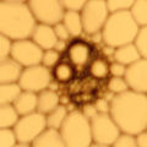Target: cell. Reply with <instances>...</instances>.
Listing matches in <instances>:
<instances>
[{"mask_svg":"<svg viewBox=\"0 0 147 147\" xmlns=\"http://www.w3.org/2000/svg\"><path fill=\"white\" fill-rule=\"evenodd\" d=\"M109 115L121 134L136 136L147 129V96L132 91L115 94L110 100Z\"/></svg>","mask_w":147,"mask_h":147,"instance_id":"obj_1","label":"cell"},{"mask_svg":"<svg viewBox=\"0 0 147 147\" xmlns=\"http://www.w3.org/2000/svg\"><path fill=\"white\" fill-rule=\"evenodd\" d=\"M36 25L27 1L0 0V34L9 40L28 39Z\"/></svg>","mask_w":147,"mask_h":147,"instance_id":"obj_2","label":"cell"},{"mask_svg":"<svg viewBox=\"0 0 147 147\" xmlns=\"http://www.w3.org/2000/svg\"><path fill=\"white\" fill-rule=\"evenodd\" d=\"M140 27L131 18L129 11L109 13L100 34L104 45L110 48H119L121 45L132 43Z\"/></svg>","mask_w":147,"mask_h":147,"instance_id":"obj_3","label":"cell"},{"mask_svg":"<svg viewBox=\"0 0 147 147\" xmlns=\"http://www.w3.org/2000/svg\"><path fill=\"white\" fill-rule=\"evenodd\" d=\"M58 131L65 147H90L92 145L90 120L77 109L67 114Z\"/></svg>","mask_w":147,"mask_h":147,"instance_id":"obj_4","label":"cell"},{"mask_svg":"<svg viewBox=\"0 0 147 147\" xmlns=\"http://www.w3.org/2000/svg\"><path fill=\"white\" fill-rule=\"evenodd\" d=\"M45 129V115L34 112L24 117H18L15 125L12 126V132L15 135L16 142L31 145Z\"/></svg>","mask_w":147,"mask_h":147,"instance_id":"obj_5","label":"cell"},{"mask_svg":"<svg viewBox=\"0 0 147 147\" xmlns=\"http://www.w3.org/2000/svg\"><path fill=\"white\" fill-rule=\"evenodd\" d=\"M82 31L92 36L102 31L109 16L105 6V0H87L80 11Z\"/></svg>","mask_w":147,"mask_h":147,"instance_id":"obj_6","label":"cell"},{"mask_svg":"<svg viewBox=\"0 0 147 147\" xmlns=\"http://www.w3.org/2000/svg\"><path fill=\"white\" fill-rule=\"evenodd\" d=\"M52 81V71L39 64V65L22 69L17 85L21 91H27L38 94L39 92L48 90Z\"/></svg>","mask_w":147,"mask_h":147,"instance_id":"obj_7","label":"cell"},{"mask_svg":"<svg viewBox=\"0 0 147 147\" xmlns=\"http://www.w3.org/2000/svg\"><path fill=\"white\" fill-rule=\"evenodd\" d=\"M27 5L37 24L52 27L61 22L65 12L60 0H30Z\"/></svg>","mask_w":147,"mask_h":147,"instance_id":"obj_8","label":"cell"},{"mask_svg":"<svg viewBox=\"0 0 147 147\" xmlns=\"http://www.w3.org/2000/svg\"><path fill=\"white\" fill-rule=\"evenodd\" d=\"M92 142L104 146H112L120 136V130L109 114H97L90 120Z\"/></svg>","mask_w":147,"mask_h":147,"instance_id":"obj_9","label":"cell"},{"mask_svg":"<svg viewBox=\"0 0 147 147\" xmlns=\"http://www.w3.org/2000/svg\"><path fill=\"white\" fill-rule=\"evenodd\" d=\"M42 55L43 50L30 38L11 42L9 57L13 61H16L22 69L39 65L42 61Z\"/></svg>","mask_w":147,"mask_h":147,"instance_id":"obj_10","label":"cell"},{"mask_svg":"<svg viewBox=\"0 0 147 147\" xmlns=\"http://www.w3.org/2000/svg\"><path fill=\"white\" fill-rule=\"evenodd\" d=\"M124 81L129 91L145 93L147 92V60L140 59L136 63L126 66L124 74Z\"/></svg>","mask_w":147,"mask_h":147,"instance_id":"obj_11","label":"cell"},{"mask_svg":"<svg viewBox=\"0 0 147 147\" xmlns=\"http://www.w3.org/2000/svg\"><path fill=\"white\" fill-rule=\"evenodd\" d=\"M92 54H93V50H92L91 43H88L87 40L76 38L67 47L66 60L75 67V70L85 69L92 61Z\"/></svg>","mask_w":147,"mask_h":147,"instance_id":"obj_12","label":"cell"},{"mask_svg":"<svg viewBox=\"0 0 147 147\" xmlns=\"http://www.w3.org/2000/svg\"><path fill=\"white\" fill-rule=\"evenodd\" d=\"M30 39L38 45L43 52L44 50L53 49L55 43H57V40H58L57 37H55V34H54V31H53L52 26L40 25V24H37L34 26Z\"/></svg>","mask_w":147,"mask_h":147,"instance_id":"obj_13","label":"cell"},{"mask_svg":"<svg viewBox=\"0 0 147 147\" xmlns=\"http://www.w3.org/2000/svg\"><path fill=\"white\" fill-rule=\"evenodd\" d=\"M22 67L10 57L0 60V85L17 84Z\"/></svg>","mask_w":147,"mask_h":147,"instance_id":"obj_14","label":"cell"},{"mask_svg":"<svg viewBox=\"0 0 147 147\" xmlns=\"http://www.w3.org/2000/svg\"><path fill=\"white\" fill-rule=\"evenodd\" d=\"M12 107L18 117H24L37 112V94L32 92L21 91V93L12 103Z\"/></svg>","mask_w":147,"mask_h":147,"instance_id":"obj_15","label":"cell"},{"mask_svg":"<svg viewBox=\"0 0 147 147\" xmlns=\"http://www.w3.org/2000/svg\"><path fill=\"white\" fill-rule=\"evenodd\" d=\"M58 105H60V97L57 92L44 90L37 94V112L43 115L53 112Z\"/></svg>","mask_w":147,"mask_h":147,"instance_id":"obj_16","label":"cell"},{"mask_svg":"<svg viewBox=\"0 0 147 147\" xmlns=\"http://www.w3.org/2000/svg\"><path fill=\"white\" fill-rule=\"evenodd\" d=\"M140 59H142V58L140 57V54L137 53V50L135 49L134 45H132V43L121 45V47L114 49L113 60L115 63L121 64V65H124L125 67L136 63L137 60H140Z\"/></svg>","mask_w":147,"mask_h":147,"instance_id":"obj_17","label":"cell"},{"mask_svg":"<svg viewBox=\"0 0 147 147\" xmlns=\"http://www.w3.org/2000/svg\"><path fill=\"white\" fill-rule=\"evenodd\" d=\"M31 147H65L58 130L45 129L30 145Z\"/></svg>","mask_w":147,"mask_h":147,"instance_id":"obj_18","label":"cell"},{"mask_svg":"<svg viewBox=\"0 0 147 147\" xmlns=\"http://www.w3.org/2000/svg\"><path fill=\"white\" fill-rule=\"evenodd\" d=\"M52 76L58 84H67L76 76V70L67 60H60L52 70Z\"/></svg>","mask_w":147,"mask_h":147,"instance_id":"obj_19","label":"cell"},{"mask_svg":"<svg viewBox=\"0 0 147 147\" xmlns=\"http://www.w3.org/2000/svg\"><path fill=\"white\" fill-rule=\"evenodd\" d=\"M61 24L65 26L67 30L70 38H79V37L84 33L82 31V24H81V16L80 12H72V11H65L61 20Z\"/></svg>","mask_w":147,"mask_h":147,"instance_id":"obj_20","label":"cell"},{"mask_svg":"<svg viewBox=\"0 0 147 147\" xmlns=\"http://www.w3.org/2000/svg\"><path fill=\"white\" fill-rule=\"evenodd\" d=\"M131 18L139 27H146L147 25V1L146 0H134L129 9Z\"/></svg>","mask_w":147,"mask_h":147,"instance_id":"obj_21","label":"cell"},{"mask_svg":"<svg viewBox=\"0 0 147 147\" xmlns=\"http://www.w3.org/2000/svg\"><path fill=\"white\" fill-rule=\"evenodd\" d=\"M67 110L64 105H58L53 112L45 115V123H47V129H53V130H59L61 124L67 117Z\"/></svg>","mask_w":147,"mask_h":147,"instance_id":"obj_22","label":"cell"},{"mask_svg":"<svg viewBox=\"0 0 147 147\" xmlns=\"http://www.w3.org/2000/svg\"><path fill=\"white\" fill-rule=\"evenodd\" d=\"M21 93V88L17 84L0 85V105H12Z\"/></svg>","mask_w":147,"mask_h":147,"instance_id":"obj_23","label":"cell"},{"mask_svg":"<svg viewBox=\"0 0 147 147\" xmlns=\"http://www.w3.org/2000/svg\"><path fill=\"white\" fill-rule=\"evenodd\" d=\"M88 71L94 79H107L109 75V63L103 58H96L90 63Z\"/></svg>","mask_w":147,"mask_h":147,"instance_id":"obj_24","label":"cell"},{"mask_svg":"<svg viewBox=\"0 0 147 147\" xmlns=\"http://www.w3.org/2000/svg\"><path fill=\"white\" fill-rule=\"evenodd\" d=\"M18 115L12 105H0V130L12 129Z\"/></svg>","mask_w":147,"mask_h":147,"instance_id":"obj_25","label":"cell"},{"mask_svg":"<svg viewBox=\"0 0 147 147\" xmlns=\"http://www.w3.org/2000/svg\"><path fill=\"white\" fill-rule=\"evenodd\" d=\"M132 45L142 59L147 58V27H140L139 32L132 40Z\"/></svg>","mask_w":147,"mask_h":147,"instance_id":"obj_26","label":"cell"},{"mask_svg":"<svg viewBox=\"0 0 147 147\" xmlns=\"http://www.w3.org/2000/svg\"><path fill=\"white\" fill-rule=\"evenodd\" d=\"M134 0H105V6L109 13L129 11Z\"/></svg>","mask_w":147,"mask_h":147,"instance_id":"obj_27","label":"cell"},{"mask_svg":"<svg viewBox=\"0 0 147 147\" xmlns=\"http://www.w3.org/2000/svg\"><path fill=\"white\" fill-rule=\"evenodd\" d=\"M60 61V54L57 53L54 49H49V50H44L43 55H42V61L40 65H43L47 69H53L57 64Z\"/></svg>","mask_w":147,"mask_h":147,"instance_id":"obj_28","label":"cell"},{"mask_svg":"<svg viewBox=\"0 0 147 147\" xmlns=\"http://www.w3.org/2000/svg\"><path fill=\"white\" fill-rule=\"evenodd\" d=\"M107 87H108V91L112 92L113 94L123 93V92L129 90L123 77H110V79L108 80Z\"/></svg>","mask_w":147,"mask_h":147,"instance_id":"obj_29","label":"cell"},{"mask_svg":"<svg viewBox=\"0 0 147 147\" xmlns=\"http://www.w3.org/2000/svg\"><path fill=\"white\" fill-rule=\"evenodd\" d=\"M15 144L16 139L12 132V129L0 130V147H12Z\"/></svg>","mask_w":147,"mask_h":147,"instance_id":"obj_30","label":"cell"},{"mask_svg":"<svg viewBox=\"0 0 147 147\" xmlns=\"http://www.w3.org/2000/svg\"><path fill=\"white\" fill-rule=\"evenodd\" d=\"M86 3V0H60L64 11L80 12Z\"/></svg>","mask_w":147,"mask_h":147,"instance_id":"obj_31","label":"cell"},{"mask_svg":"<svg viewBox=\"0 0 147 147\" xmlns=\"http://www.w3.org/2000/svg\"><path fill=\"white\" fill-rule=\"evenodd\" d=\"M110 147H136L135 145V139L134 136L120 134V136L115 140V142Z\"/></svg>","mask_w":147,"mask_h":147,"instance_id":"obj_32","label":"cell"},{"mask_svg":"<svg viewBox=\"0 0 147 147\" xmlns=\"http://www.w3.org/2000/svg\"><path fill=\"white\" fill-rule=\"evenodd\" d=\"M53 31H54V34H55V37H57L58 40H64V42H67V40L70 39V34H69L67 30L65 28V26H64L61 22L54 25L53 26Z\"/></svg>","mask_w":147,"mask_h":147,"instance_id":"obj_33","label":"cell"},{"mask_svg":"<svg viewBox=\"0 0 147 147\" xmlns=\"http://www.w3.org/2000/svg\"><path fill=\"white\" fill-rule=\"evenodd\" d=\"M10 47H11V40H9L6 37L0 34V60L9 57V54H10Z\"/></svg>","mask_w":147,"mask_h":147,"instance_id":"obj_34","label":"cell"},{"mask_svg":"<svg viewBox=\"0 0 147 147\" xmlns=\"http://www.w3.org/2000/svg\"><path fill=\"white\" fill-rule=\"evenodd\" d=\"M125 69L126 67L121 64L113 61L112 64H109V75H112V77H124Z\"/></svg>","mask_w":147,"mask_h":147,"instance_id":"obj_35","label":"cell"},{"mask_svg":"<svg viewBox=\"0 0 147 147\" xmlns=\"http://www.w3.org/2000/svg\"><path fill=\"white\" fill-rule=\"evenodd\" d=\"M96 110L98 114H109V108H110V103L107 102L104 98H98L96 102L93 103Z\"/></svg>","mask_w":147,"mask_h":147,"instance_id":"obj_36","label":"cell"},{"mask_svg":"<svg viewBox=\"0 0 147 147\" xmlns=\"http://www.w3.org/2000/svg\"><path fill=\"white\" fill-rule=\"evenodd\" d=\"M80 112L82 113V115H84L87 120H91L92 118H94L98 114L97 110H96V108H94V105L91 104V103L85 104L84 108H82V110H80Z\"/></svg>","mask_w":147,"mask_h":147,"instance_id":"obj_37","label":"cell"},{"mask_svg":"<svg viewBox=\"0 0 147 147\" xmlns=\"http://www.w3.org/2000/svg\"><path fill=\"white\" fill-rule=\"evenodd\" d=\"M135 139V145L136 147H147V132L142 131L140 134L134 136Z\"/></svg>","mask_w":147,"mask_h":147,"instance_id":"obj_38","label":"cell"},{"mask_svg":"<svg viewBox=\"0 0 147 147\" xmlns=\"http://www.w3.org/2000/svg\"><path fill=\"white\" fill-rule=\"evenodd\" d=\"M67 47H69L67 42H64V40H57V43H55L53 49L57 53H59L61 55V53H64V52H66V50H67Z\"/></svg>","mask_w":147,"mask_h":147,"instance_id":"obj_39","label":"cell"},{"mask_svg":"<svg viewBox=\"0 0 147 147\" xmlns=\"http://www.w3.org/2000/svg\"><path fill=\"white\" fill-rule=\"evenodd\" d=\"M90 37H91V40H92L93 43H97V44L103 43V42H102V34H100V32L92 34V36H90Z\"/></svg>","mask_w":147,"mask_h":147,"instance_id":"obj_40","label":"cell"},{"mask_svg":"<svg viewBox=\"0 0 147 147\" xmlns=\"http://www.w3.org/2000/svg\"><path fill=\"white\" fill-rule=\"evenodd\" d=\"M103 53H104V55H107V57H112L113 58L114 48H110V47H108V45H104L103 47Z\"/></svg>","mask_w":147,"mask_h":147,"instance_id":"obj_41","label":"cell"},{"mask_svg":"<svg viewBox=\"0 0 147 147\" xmlns=\"http://www.w3.org/2000/svg\"><path fill=\"white\" fill-rule=\"evenodd\" d=\"M114 96H115V94H113V93H112V92H109V91H108V92H107V93H105V96H104V97H103V98H104L105 100H107V102H109V103H110V100H112V99H113V97H114Z\"/></svg>","mask_w":147,"mask_h":147,"instance_id":"obj_42","label":"cell"},{"mask_svg":"<svg viewBox=\"0 0 147 147\" xmlns=\"http://www.w3.org/2000/svg\"><path fill=\"white\" fill-rule=\"evenodd\" d=\"M12 147H31L30 145H26V144H20V142H16L15 145H13Z\"/></svg>","mask_w":147,"mask_h":147,"instance_id":"obj_43","label":"cell"},{"mask_svg":"<svg viewBox=\"0 0 147 147\" xmlns=\"http://www.w3.org/2000/svg\"><path fill=\"white\" fill-rule=\"evenodd\" d=\"M90 147H110V146H104V145H98V144H93L92 142V145Z\"/></svg>","mask_w":147,"mask_h":147,"instance_id":"obj_44","label":"cell"}]
</instances>
